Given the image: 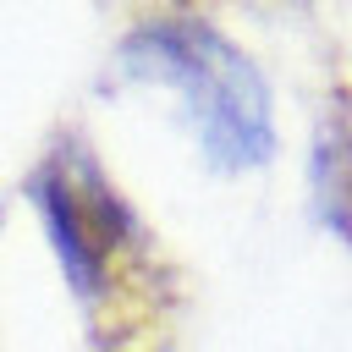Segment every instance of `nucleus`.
<instances>
[{
  "instance_id": "f257e3e1",
  "label": "nucleus",
  "mask_w": 352,
  "mask_h": 352,
  "mask_svg": "<svg viewBox=\"0 0 352 352\" xmlns=\"http://www.w3.org/2000/svg\"><path fill=\"white\" fill-rule=\"evenodd\" d=\"M126 60L182 94L198 143L214 165L248 170L270 154V94L258 72L198 16H160L132 33Z\"/></svg>"
},
{
  "instance_id": "f03ea898",
  "label": "nucleus",
  "mask_w": 352,
  "mask_h": 352,
  "mask_svg": "<svg viewBox=\"0 0 352 352\" xmlns=\"http://www.w3.org/2000/svg\"><path fill=\"white\" fill-rule=\"evenodd\" d=\"M33 198H38L44 231H50V242H55V253H60L66 280H72L82 297L110 292L116 275H121V264H126L132 248H138V226H132V214L121 209L116 187H104L99 165L82 160V154H60L55 165L38 170Z\"/></svg>"
}]
</instances>
